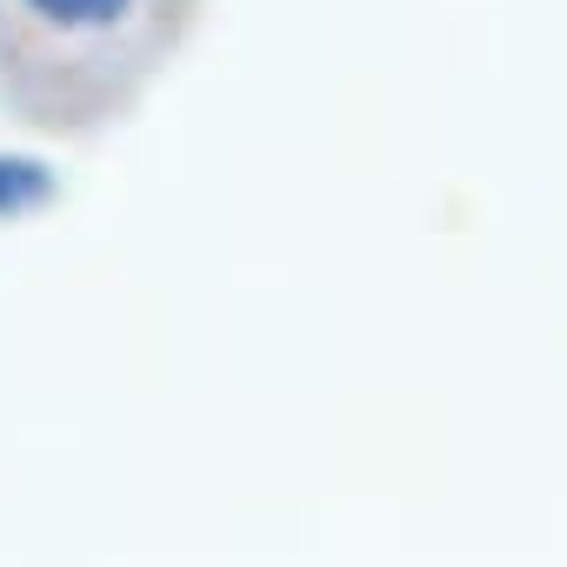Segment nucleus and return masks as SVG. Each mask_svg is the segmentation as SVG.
<instances>
[{
  "instance_id": "f257e3e1",
  "label": "nucleus",
  "mask_w": 567,
  "mask_h": 567,
  "mask_svg": "<svg viewBox=\"0 0 567 567\" xmlns=\"http://www.w3.org/2000/svg\"><path fill=\"white\" fill-rule=\"evenodd\" d=\"M54 200V167L34 161V154H0V220L14 214H34Z\"/></svg>"
},
{
  "instance_id": "f03ea898",
  "label": "nucleus",
  "mask_w": 567,
  "mask_h": 567,
  "mask_svg": "<svg viewBox=\"0 0 567 567\" xmlns=\"http://www.w3.org/2000/svg\"><path fill=\"white\" fill-rule=\"evenodd\" d=\"M21 8L61 34H101V28H121L134 14V0H21Z\"/></svg>"
}]
</instances>
